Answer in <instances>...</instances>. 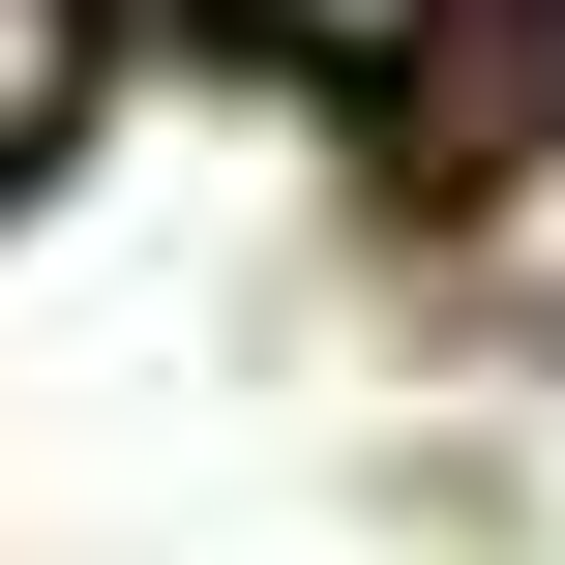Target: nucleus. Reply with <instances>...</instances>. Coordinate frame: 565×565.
Listing matches in <instances>:
<instances>
[{
	"label": "nucleus",
	"mask_w": 565,
	"mask_h": 565,
	"mask_svg": "<svg viewBox=\"0 0 565 565\" xmlns=\"http://www.w3.org/2000/svg\"><path fill=\"white\" fill-rule=\"evenodd\" d=\"M268 60H417V0H238Z\"/></svg>",
	"instance_id": "obj_2"
},
{
	"label": "nucleus",
	"mask_w": 565,
	"mask_h": 565,
	"mask_svg": "<svg viewBox=\"0 0 565 565\" xmlns=\"http://www.w3.org/2000/svg\"><path fill=\"white\" fill-rule=\"evenodd\" d=\"M60 119H89V0H0V179H30Z\"/></svg>",
	"instance_id": "obj_1"
}]
</instances>
